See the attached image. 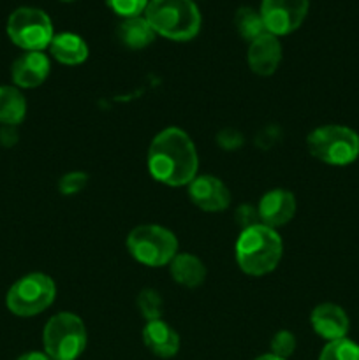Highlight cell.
<instances>
[{"label":"cell","instance_id":"8992f818","mask_svg":"<svg viewBox=\"0 0 359 360\" xmlns=\"http://www.w3.org/2000/svg\"><path fill=\"white\" fill-rule=\"evenodd\" d=\"M312 157L327 165H348L359 157V136L344 125H324L306 137Z\"/></svg>","mask_w":359,"mask_h":360},{"label":"cell","instance_id":"ac0fdd59","mask_svg":"<svg viewBox=\"0 0 359 360\" xmlns=\"http://www.w3.org/2000/svg\"><path fill=\"white\" fill-rule=\"evenodd\" d=\"M118 41L129 49H143L155 41V32L143 16L125 18L116 28Z\"/></svg>","mask_w":359,"mask_h":360},{"label":"cell","instance_id":"ba28073f","mask_svg":"<svg viewBox=\"0 0 359 360\" xmlns=\"http://www.w3.org/2000/svg\"><path fill=\"white\" fill-rule=\"evenodd\" d=\"M7 35L25 51H42L49 48L55 37L49 16L35 7H20L13 11L7 20Z\"/></svg>","mask_w":359,"mask_h":360},{"label":"cell","instance_id":"3957f363","mask_svg":"<svg viewBox=\"0 0 359 360\" xmlns=\"http://www.w3.org/2000/svg\"><path fill=\"white\" fill-rule=\"evenodd\" d=\"M144 18L157 35L185 42L201 30V13L194 0H150Z\"/></svg>","mask_w":359,"mask_h":360},{"label":"cell","instance_id":"f1b7e54d","mask_svg":"<svg viewBox=\"0 0 359 360\" xmlns=\"http://www.w3.org/2000/svg\"><path fill=\"white\" fill-rule=\"evenodd\" d=\"M256 360H285V359L277 357V355H273V354H266V355H260V357H257Z\"/></svg>","mask_w":359,"mask_h":360},{"label":"cell","instance_id":"52a82bcc","mask_svg":"<svg viewBox=\"0 0 359 360\" xmlns=\"http://www.w3.org/2000/svg\"><path fill=\"white\" fill-rule=\"evenodd\" d=\"M56 285L48 274L32 273L20 278L9 288L6 297L7 309L16 316H35L55 302Z\"/></svg>","mask_w":359,"mask_h":360},{"label":"cell","instance_id":"5b68a950","mask_svg":"<svg viewBox=\"0 0 359 360\" xmlns=\"http://www.w3.org/2000/svg\"><path fill=\"white\" fill-rule=\"evenodd\" d=\"M42 343L51 360H76L87 348V327L74 313H58L46 323Z\"/></svg>","mask_w":359,"mask_h":360},{"label":"cell","instance_id":"30bf717a","mask_svg":"<svg viewBox=\"0 0 359 360\" xmlns=\"http://www.w3.org/2000/svg\"><path fill=\"white\" fill-rule=\"evenodd\" d=\"M189 197L206 213H218L231 206V192L225 183L215 176H196L189 185Z\"/></svg>","mask_w":359,"mask_h":360},{"label":"cell","instance_id":"4fadbf2b","mask_svg":"<svg viewBox=\"0 0 359 360\" xmlns=\"http://www.w3.org/2000/svg\"><path fill=\"white\" fill-rule=\"evenodd\" d=\"M246 60H248L250 70L257 76H271L277 72L282 62V44L278 37L264 34L250 42Z\"/></svg>","mask_w":359,"mask_h":360},{"label":"cell","instance_id":"7402d4cb","mask_svg":"<svg viewBox=\"0 0 359 360\" xmlns=\"http://www.w3.org/2000/svg\"><path fill=\"white\" fill-rule=\"evenodd\" d=\"M136 302H137V309H139L141 315L144 316L146 322L162 319V297L158 295L157 290L144 288V290L137 295Z\"/></svg>","mask_w":359,"mask_h":360},{"label":"cell","instance_id":"7c38bea8","mask_svg":"<svg viewBox=\"0 0 359 360\" xmlns=\"http://www.w3.org/2000/svg\"><path fill=\"white\" fill-rule=\"evenodd\" d=\"M51 63L42 51H25L14 60L11 76L18 88H37L48 79Z\"/></svg>","mask_w":359,"mask_h":360},{"label":"cell","instance_id":"484cf974","mask_svg":"<svg viewBox=\"0 0 359 360\" xmlns=\"http://www.w3.org/2000/svg\"><path fill=\"white\" fill-rule=\"evenodd\" d=\"M234 220L238 221L239 227H241V231H245V229L253 227V225L260 224L259 213H257V207L248 206V204H241V206L236 210Z\"/></svg>","mask_w":359,"mask_h":360},{"label":"cell","instance_id":"d4e9b609","mask_svg":"<svg viewBox=\"0 0 359 360\" xmlns=\"http://www.w3.org/2000/svg\"><path fill=\"white\" fill-rule=\"evenodd\" d=\"M271 354L287 360L296 352V336L291 330H278L271 340Z\"/></svg>","mask_w":359,"mask_h":360},{"label":"cell","instance_id":"2e32d148","mask_svg":"<svg viewBox=\"0 0 359 360\" xmlns=\"http://www.w3.org/2000/svg\"><path fill=\"white\" fill-rule=\"evenodd\" d=\"M53 58L62 65H81L88 58V46L83 37L73 32H62L53 37L49 44Z\"/></svg>","mask_w":359,"mask_h":360},{"label":"cell","instance_id":"ffe728a7","mask_svg":"<svg viewBox=\"0 0 359 360\" xmlns=\"http://www.w3.org/2000/svg\"><path fill=\"white\" fill-rule=\"evenodd\" d=\"M234 25L236 30L239 32V35L248 42L256 41L260 35L267 34L263 16H260L259 11L252 9V7H239V9L236 11Z\"/></svg>","mask_w":359,"mask_h":360},{"label":"cell","instance_id":"83f0119b","mask_svg":"<svg viewBox=\"0 0 359 360\" xmlns=\"http://www.w3.org/2000/svg\"><path fill=\"white\" fill-rule=\"evenodd\" d=\"M16 360H51L46 354L42 352H27V354L20 355Z\"/></svg>","mask_w":359,"mask_h":360},{"label":"cell","instance_id":"5bb4252c","mask_svg":"<svg viewBox=\"0 0 359 360\" xmlns=\"http://www.w3.org/2000/svg\"><path fill=\"white\" fill-rule=\"evenodd\" d=\"M313 330L317 336L329 341L344 340L348 333V316L338 304L333 302H324L313 308L312 316H310Z\"/></svg>","mask_w":359,"mask_h":360},{"label":"cell","instance_id":"d6986e66","mask_svg":"<svg viewBox=\"0 0 359 360\" xmlns=\"http://www.w3.org/2000/svg\"><path fill=\"white\" fill-rule=\"evenodd\" d=\"M27 116V101L16 86H0V123L18 127Z\"/></svg>","mask_w":359,"mask_h":360},{"label":"cell","instance_id":"6da1fadb","mask_svg":"<svg viewBox=\"0 0 359 360\" xmlns=\"http://www.w3.org/2000/svg\"><path fill=\"white\" fill-rule=\"evenodd\" d=\"M199 157L185 130L168 127L153 137L148 150L151 178L168 186H189L197 176Z\"/></svg>","mask_w":359,"mask_h":360},{"label":"cell","instance_id":"7a4b0ae2","mask_svg":"<svg viewBox=\"0 0 359 360\" xmlns=\"http://www.w3.org/2000/svg\"><path fill=\"white\" fill-rule=\"evenodd\" d=\"M284 253V243L277 229L257 224L245 229L236 243V262L248 276H264L277 269Z\"/></svg>","mask_w":359,"mask_h":360},{"label":"cell","instance_id":"603a6c76","mask_svg":"<svg viewBox=\"0 0 359 360\" xmlns=\"http://www.w3.org/2000/svg\"><path fill=\"white\" fill-rule=\"evenodd\" d=\"M88 185V174L87 172H81V171H73V172H67L60 178L58 181V190L62 195H76V193L83 192Z\"/></svg>","mask_w":359,"mask_h":360},{"label":"cell","instance_id":"9c48e42d","mask_svg":"<svg viewBox=\"0 0 359 360\" xmlns=\"http://www.w3.org/2000/svg\"><path fill=\"white\" fill-rule=\"evenodd\" d=\"M310 0H263L260 16L267 34L280 37L298 30L308 14Z\"/></svg>","mask_w":359,"mask_h":360},{"label":"cell","instance_id":"cb8c5ba5","mask_svg":"<svg viewBox=\"0 0 359 360\" xmlns=\"http://www.w3.org/2000/svg\"><path fill=\"white\" fill-rule=\"evenodd\" d=\"M148 2L150 0H106V6L125 20V18L141 16V13L146 11Z\"/></svg>","mask_w":359,"mask_h":360},{"label":"cell","instance_id":"9a60e30c","mask_svg":"<svg viewBox=\"0 0 359 360\" xmlns=\"http://www.w3.org/2000/svg\"><path fill=\"white\" fill-rule=\"evenodd\" d=\"M144 347L153 355L160 359H171L180 350V336L164 320H151L146 322L143 329Z\"/></svg>","mask_w":359,"mask_h":360},{"label":"cell","instance_id":"4316f807","mask_svg":"<svg viewBox=\"0 0 359 360\" xmlns=\"http://www.w3.org/2000/svg\"><path fill=\"white\" fill-rule=\"evenodd\" d=\"M16 143H18L16 127L2 125V129H0V144L6 148H9V146H14Z\"/></svg>","mask_w":359,"mask_h":360},{"label":"cell","instance_id":"44dd1931","mask_svg":"<svg viewBox=\"0 0 359 360\" xmlns=\"http://www.w3.org/2000/svg\"><path fill=\"white\" fill-rule=\"evenodd\" d=\"M319 360H359V345L347 338L329 341L320 352Z\"/></svg>","mask_w":359,"mask_h":360},{"label":"cell","instance_id":"f546056e","mask_svg":"<svg viewBox=\"0 0 359 360\" xmlns=\"http://www.w3.org/2000/svg\"><path fill=\"white\" fill-rule=\"evenodd\" d=\"M62 2H74V0H62Z\"/></svg>","mask_w":359,"mask_h":360},{"label":"cell","instance_id":"e0dca14e","mask_svg":"<svg viewBox=\"0 0 359 360\" xmlns=\"http://www.w3.org/2000/svg\"><path fill=\"white\" fill-rule=\"evenodd\" d=\"M171 276L182 287L196 288L206 280V267L199 257L192 253H178L171 260Z\"/></svg>","mask_w":359,"mask_h":360},{"label":"cell","instance_id":"8fae6325","mask_svg":"<svg viewBox=\"0 0 359 360\" xmlns=\"http://www.w3.org/2000/svg\"><path fill=\"white\" fill-rule=\"evenodd\" d=\"M260 224L266 227L277 229L289 224L296 214L294 193L284 188H275L264 193L257 206Z\"/></svg>","mask_w":359,"mask_h":360},{"label":"cell","instance_id":"277c9868","mask_svg":"<svg viewBox=\"0 0 359 360\" xmlns=\"http://www.w3.org/2000/svg\"><path fill=\"white\" fill-rule=\"evenodd\" d=\"M129 253L139 264L162 267L178 255V239L169 229L155 224L137 225L127 238Z\"/></svg>","mask_w":359,"mask_h":360}]
</instances>
